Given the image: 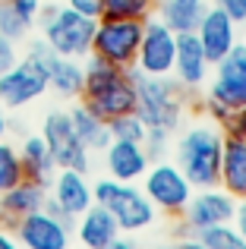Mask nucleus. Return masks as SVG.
I'll return each instance as SVG.
<instances>
[{"mask_svg":"<svg viewBox=\"0 0 246 249\" xmlns=\"http://www.w3.org/2000/svg\"><path fill=\"white\" fill-rule=\"evenodd\" d=\"M82 70H86V79H82V104L88 110L101 117V120H114L120 114H133L136 110V79H133V67H117V63H107L95 54L82 57Z\"/></svg>","mask_w":246,"mask_h":249,"instance_id":"nucleus-1","label":"nucleus"},{"mask_svg":"<svg viewBox=\"0 0 246 249\" xmlns=\"http://www.w3.org/2000/svg\"><path fill=\"white\" fill-rule=\"evenodd\" d=\"M35 22L41 25V38L48 41V48L54 54L76 57V60L92 54V35L98 19L82 16V13H76L73 6L60 3V0H44Z\"/></svg>","mask_w":246,"mask_h":249,"instance_id":"nucleus-2","label":"nucleus"},{"mask_svg":"<svg viewBox=\"0 0 246 249\" xmlns=\"http://www.w3.org/2000/svg\"><path fill=\"white\" fill-rule=\"evenodd\" d=\"M221 126H193L177 145V161L183 177L193 183V189L218 186V170H221Z\"/></svg>","mask_w":246,"mask_h":249,"instance_id":"nucleus-3","label":"nucleus"},{"mask_svg":"<svg viewBox=\"0 0 246 249\" xmlns=\"http://www.w3.org/2000/svg\"><path fill=\"white\" fill-rule=\"evenodd\" d=\"M136 79V114L145 126H161L171 133L180 123V85L171 76H145L133 67Z\"/></svg>","mask_w":246,"mask_h":249,"instance_id":"nucleus-4","label":"nucleus"},{"mask_svg":"<svg viewBox=\"0 0 246 249\" xmlns=\"http://www.w3.org/2000/svg\"><path fill=\"white\" fill-rule=\"evenodd\" d=\"M92 199L98 205H105L107 212L114 214L120 231L133 233V231H142L155 221V205L142 189H136L133 183H123V180H98L92 186Z\"/></svg>","mask_w":246,"mask_h":249,"instance_id":"nucleus-5","label":"nucleus"},{"mask_svg":"<svg viewBox=\"0 0 246 249\" xmlns=\"http://www.w3.org/2000/svg\"><path fill=\"white\" fill-rule=\"evenodd\" d=\"M142 22L145 19H107V16H101L95 22L92 54L107 60V63H117V67H133L136 51H139V41H142Z\"/></svg>","mask_w":246,"mask_h":249,"instance_id":"nucleus-6","label":"nucleus"},{"mask_svg":"<svg viewBox=\"0 0 246 249\" xmlns=\"http://www.w3.org/2000/svg\"><path fill=\"white\" fill-rule=\"evenodd\" d=\"M174 54H177V32L171 25H164L161 19L148 16L142 22V41H139V51H136L133 67L145 76H171Z\"/></svg>","mask_w":246,"mask_h":249,"instance_id":"nucleus-7","label":"nucleus"},{"mask_svg":"<svg viewBox=\"0 0 246 249\" xmlns=\"http://www.w3.org/2000/svg\"><path fill=\"white\" fill-rule=\"evenodd\" d=\"M142 193L152 199L155 208L167 214H183L186 202L193 196V183L183 177V170L177 164H155L142 174Z\"/></svg>","mask_w":246,"mask_h":249,"instance_id":"nucleus-8","label":"nucleus"},{"mask_svg":"<svg viewBox=\"0 0 246 249\" xmlns=\"http://www.w3.org/2000/svg\"><path fill=\"white\" fill-rule=\"evenodd\" d=\"M41 139L48 142L51 155H54L57 167H73V170H88V148L82 145V139L76 136L73 120L63 110H54V114L44 117L41 126Z\"/></svg>","mask_w":246,"mask_h":249,"instance_id":"nucleus-9","label":"nucleus"},{"mask_svg":"<svg viewBox=\"0 0 246 249\" xmlns=\"http://www.w3.org/2000/svg\"><path fill=\"white\" fill-rule=\"evenodd\" d=\"M70 227L73 221H63L57 214H51L48 208H38V212L19 218L10 227L16 243H22L25 249H67L70 243Z\"/></svg>","mask_w":246,"mask_h":249,"instance_id":"nucleus-10","label":"nucleus"},{"mask_svg":"<svg viewBox=\"0 0 246 249\" xmlns=\"http://www.w3.org/2000/svg\"><path fill=\"white\" fill-rule=\"evenodd\" d=\"M48 91V70L35 60H16L0 73V104L3 107H25Z\"/></svg>","mask_w":246,"mask_h":249,"instance_id":"nucleus-11","label":"nucleus"},{"mask_svg":"<svg viewBox=\"0 0 246 249\" xmlns=\"http://www.w3.org/2000/svg\"><path fill=\"white\" fill-rule=\"evenodd\" d=\"M209 95L228 104L230 110L246 107V44H234L215 63V82H211Z\"/></svg>","mask_w":246,"mask_h":249,"instance_id":"nucleus-12","label":"nucleus"},{"mask_svg":"<svg viewBox=\"0 0 246 249\" xmlns=\"http://www.w3.org/2000/svg\"><path fill=\"white\" fill-rule=\"evenodd\" d=\"M234 208H237V199L228 189L205 186L190 196V202L183 208V224L190 231H199V227H209V224H224V221L234 218Z\"/></svg>","mask_w":246,"mask_h":249,"instance_id":"nucleus-13","label":"nucleus"},{"mask_svg":"<svg viewBox=\"0 0 246 249\" xmlns=\"http://www.w3.org/2000/svg\"><path fill=\"white\" fill-rule=\"evenodd\" d=\"M48 189H51L48 199L54 202V205L60 208V214L70 218V221H76L95 202L86 174H82V170H73V167H57V174H54V180H51Z\"/></svg>","mask_w":246,"mask_h":249,"instance_id":"nucleus-14","label":"nucleus"},{"mask_svg":"<svg viewBox=\"0 0 246 249\" xmlns=\"http://www.w3.org/2000/svg\"><path fill=\"white\" fill-rule=\"evenodd\" d=\"M196 38H199V44H202L209 63L215 67V63L237 44V22L221 6H205L202 19H199V25H196Z\"/></svg>","mask_w":246,"mask_h":249,"instance_id":"nucleus-15","label":"nucleus"},{"mask_svg":"<svg viewBox=\"0 0 246 249\" xmlns=\"http://www.w3.org/2000/svg\"><path fill=\"white\" fill-rule=\"evenodd\" d=\"M44 196H48V186H41L35 180H25V177L19 183H13L10 189H3L0 193V227L10 231L19 218L38 212L44 205Z\"/></svg>","mask_w":246,"mask_h":249,"instance_id":"nucleus-16","label":"nucleus"},{"mask_svg":"<svg viewBox=\"0 0 246 249\" xmlns=\"http://www.w3.org/2000/svg\"><path fill=\"white\" fill-rule=\"evenodd\" d=\"M148 152L142 142H126V139H111L105 145V164H107V174L114 180H123V183H136L142 174L148 170Z\"/></svg>","mask_w":246,"mask_h":249,"instance_id":"nucleus-17","label":"nucleus"},{"mask_svg":"<svg viewBox=\"0 0 246 249\" xmlns=\"http://www.w3.org/2000/svg\"><path fill=\"white\" fill-rule=\"evenodd\" d=\"M209 57H205L202 44H199L196 32H177V54H174V73H177V82L190 85V89H196V85L205 82V73H209Z\"/></svg>","mask_w":246,"mask_h":249,"instance_id":"nucleus-18","label":"nucleus"},{"mask_svg":"<svg viewBox=\"0 0 246 249\" xmlns=\"http://www.w3.org/2000/svg\"><path fill=\"white\" fill-rule=\"evenodd\" d=\"M218 186L228 189L234 199H246V139L237 133H224Z\"/></svg>","mask_w":246,"mask_h":249,"instance_id":"nucleus-19","label":"nucleus"},{"mask_svg":"<svg viewBox=\"0 0 246 249\" xmlns=\"http://www.w3.org/2000/svg\"><path fill=\"white\" fill-rule=\"evenodd\" d=\"M76 231H79V240L88 249H111L114 240L120 237V227H117V221H114V214L107 212L105 205H98V202H92V205L79 214Z\"/></svg>","mask_w":246,"mask_h":249,"instance_id":"nucleus-20","label":"nucleus"},{"mask_svg":"<svg viewBox=\"0 0 246 249\" xmlns=\"http://www.w3.org/2000/svg\"><path fill=\"white\" fill-rule=\"evenodd\" d=\"M19 164H22V177L25 180H35L41 186H51L57 174V164H54V155H51L48 142L41 136H29V139L19 145Z\"/></svg>","mask_w":246,"mask_h":249,"instance_id":"nucleus-21","label":"nucleus"},{"mask_svg":"<svg viewBox=\"0 0 246 249\" xmlns=\"http://www.w3.org/2000/svg\"><path fill=\"white\" fill-rule=\"evenodd\" d=\"M82 79H86V70L76 57H60L54 54L48 63V89H54L63 98H79L82 91Z\"/></svg>","mask_w":246,"mask_h":249,"instance_id":"nucleus-22","label":"nucleus"},{"mask_svg":"<svg viewBox=\"0 0 246 249\" xmlns=\"http://www.w3.org/2000/svg\"><path fill=\"white\" fill-rule=\"evenodd\" d=\"M70 120H73L76 136L82 139V145H86L88 152H92V148H105L107 142H111V126H107V120H101L86 104H76V107L70 110Z\"/></svg>","mask_w":246,"mask_h":249,"instance_id":"nucleus-23","label":"nucleus"},{"mask_svg":"<svg viewBox=\"0 0 246 249\" xmlns=\"http://www.w3.org/2000/svg\"><path fill=\"white\" fill-rule=\"evenodd\" d=\"M202 13L205 3H177V0H161L158 3V19L164 25H171L174 32H196Z\"/></svg>","mask_w":246,"mask_h":249,"instance_id":"nucleus-24","label":"nucleus"},{"mask_svg":"<svg viewBox=\"0 0 246 249\" xmlns=\"http://www.w3.org/2000/svg\"><path fill=\"white\" fill-rule=\"evenodd\" d=\"M196 233V243H202L205 249H243V237L237 233V227L230 221L224 224H209V227H199Z\"/></svg>","mask_w":246,"mask_h":249,"instance_id":"nucleus-25","label":"nucleus"},{"mask_svg":"<svg viewBox=\"0 0 246 249\" xmlns=\"http://www.w3.org/2000/svg\"><path fill=\"white\" fill-rule=\"evenodd\" d=\"M155 6H158V0H101V16H107V19H148Z\"/></svg>","mask_w":246,"mask_h":249,"instance_id":"nucleus-26","label":"nucleus"},{"mask_svg":"<svg viewBox=\"0 0 246 249\" xmlns=\"http://www.w3.org/2000/svg\"><path fill=\"white\" fill-rule=\"evenodd\" d=\"M22 180V164H19V148H13L6 139H0V193L13 183Z\"/></svg>","mask_w":246,"mask_h":249,"instance_id":"nucleus-27","label":"nucleus"},{"mask_svg":"<svg viewBox=\"0 0 246 249\" xmlns=\"http://www.w3.org/2000/svg\"><path fill=\"white\" fill-rule=\"evenodd\" d=\"M107 126H111V139H126V142H142L145 139V123L139 120V114H120L114 117V120H107Z\"/></svg>","mask_w":246,"mask_h":249,"instance_id":"nucleus-28","label":"nucleus"},{"mask_svg":"<svg viewBox=\"0 0 246 249\" xmlns=\"http://www.w3.org/2000/svg\"><path fill=\"white\" fill-rule=\"evenodd\" d=\"M29 29H32V25L25 22L10 3H0V35H6L10 41H19V38H25Z\"/></svg>","mask_w":246,"mask_h":249,"instance_id":"nucleus-29","label":"nucleus"},{"mask_svg":"<svg viewBox=\"0 0 246 249\" xmlns=\"http://www.w3.org/2000/svg\"><path fill=\"white\" fill-rule=\"evenodd\" d=\"M205 110H209V114H211V120H215L218 123V126H221V129H228L230 126V120H234V110H230L228 107V104H221V101H215V98H205Z\"/></svg>","mask_w":246,"mask_h":249,"instance_id":"nucleus-30","label":"nucleus"},{"mask_svg":"<svg viewBox=\"0 0 246 249\" xmlns=\"http://www.w3.org/2000/svg\"><path fill=\"white\" fill-rule=\"evenodd\" d=\"M41 3H44V0H10V6H13V10H16L29 25L38 19V10H41Z\"/></svg>","mask_w":246,"mask_h":249,"instance_id":"nucleus-31","label":"nucleus"},{"mask_svg":"<svg viewBox=\"0 0 246 249\" xmlns=\"http://www.w3.org/2000/svg\"><path fill=\"white\" fill-rule=\"evenodd\" d=\"M16 60H19V57H16V41H10L6 35H0V73L10 70Z\"/></svg>","mask_w":246,"mask_h":249,"instance_id":"nucleus-32","label":"nucleus"},{"mask_svg":"<svg viewBox=\"0 0 246 249\" xmlns=\"http://www.w3.org/2000/svg\"><path fill=\"white\" fill-rule=\"evenodd\" d=\"M215 6H221L234 22H246V0H215Z\"/></svg>","mask_w":246,"mask_h":249,"instance_id":"nucleus-33","label":"nucleus"},{"mask_svg":"<svg viewBox=\"0 0 246 249\" xmlns=\"http://www.w3.org/2000/svg\"><path fill=\"white\" fill-rule=\"evenodd\" d=\"M63 3L73 6V10L82 13V16H92V19L101 16V0H63Z\"/></svg>","mask_w":246,"mask_h":249,"instance_id":"nucleus-34","label":"nucleus"},{"mask_svg":"<svg viewBox=\"0 0 246 249\" xmlns=\"http://www.w3.org/2000/svg\"><path fill=\"white\" fill-rule=\"evenodd\" d=\"M234 227H237V233L243 237V243H246V199H240L237 202V208H234Z\"/></svg>","mask_w":246,"mask_h":249,"instance_id":"nucleus-35","label":"nucleus"},{"mask_svg":"<svg viewBox=\"0 0 246 249\" xmlns=\"http://www.w3.org/2000/svg\"><path fill=\"white\" fill-rule=\"evenodd\" d=\"M224 133H237L240 139H246V107L234 110V120H230V126L224 129Z\"/></svg>","mask_w":246,"mask_h":249,"instance_id":"nucleus-36","label":"nucleus"},{"mask_svg":"<svg viewBox=\"0 0 246 249\" xmlns=\"http://www.w3.org/2000/svg\"><path fill=\"white\" fill-rule=\"evenodd\" d=\"M13 246H16V237L6 227H0V249H13Z\"/></svg>","mask_w":246,"mask_h":249,"instance_id":"nucleus-37","label":"nucleus"},{"mask_svg":"<svg viewBox=\"0 0 246 249\" xmlns=\"http://www.w3.org/2000/svg\"><path fill=\"white\" fill-rule=\"evenodd\" d=\"M6 129H10V120H6V107L0 104V139L6 136Z\"/></svg>","mask_w":246,"mask_h":249,"instance_id":"nucleus-38","label":"nucleus"},{"mask_svg":"<svg viewBox=\"0 0 246 249\" xmlns=\"http://www.w3.org/2000/svg\"><path fill=\"white\" fill-rule=\"evenodd\" d=\"M0 3H10V0H0Z\"/></svg>","mask_w":246,"mask_h":249,"instance_id":"nucleus-39","label":"nucleus"}]
</instances>
